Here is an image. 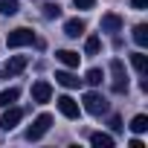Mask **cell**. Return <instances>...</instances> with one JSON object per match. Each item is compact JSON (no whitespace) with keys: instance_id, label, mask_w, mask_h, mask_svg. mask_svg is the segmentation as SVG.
Here are the masks:
<instances>
[{"instance_id":"1","label":"cell","mask_w":148,"mask_h":148,"mask_svg":"<svg viewBox=\"0 0 148 148\" xmlns=\"http://www.w3.org/2000/svg\"><path fill=\"white\" fill-rule=\"evenodd\" d=\"M110 73H113V93H128V73H125V64L119 58L110 61Z\"/></svg>"},{"instance_id":"17","label":"cell","mask_w":148,"mask_h":148,"mask_svg":"<svg viewBox=\"0 0 148 148\" xmlns=\"http://www.w3.org/2000/svg\"><path fill=\"white\" fill-rule=\"evenodd\" d=\"M131 131H134V134H145V131H148V116H142V113L134 116V119H131Z\"/></svg>"},{"instance_id":"12","label":"cell","mask_w":148,"mask_h":148,"mask_svg":"<svg viewBox=\"0 0 148 148\" xmlns=\"http://www.w3.org/2000/svg\"><path fill=\"white\" fill-rule=\"evenodd\" d=\"M55 82H58L61 87H79V84H82V79H79V76H73V73H67V70L55 73Z\"/></svg>"},{"instance_id":"2","label":"cell","mask_w":148,"mask_h":148,"mask_svg":"<svg viewBox=\"0 0 148 148\" xmlns=\"http://www.w3.org/2000/svg\"><path fill=\"white\" fill-rule=\"evenodd\" d=\"M32 41H35V32H32V29H26V26H21V29H12V32L6 35V44H9V49L26 47V44H32Z\"/></svg>"},{"instance_id":"13","label":"cell","mask_w":148,"mask_h":148,"mask_svg":"<svg viewBox=\"0 0 148 148\" xmlns=\"http://www.w3.org/2000/svg\"><path fill=\"white\" fill-rule=\"evenodd\" d=\"M18 96H21V90H18V87H9V90H3V93H0V108H9V105H15V102H18Z\"/></svg>"},{"instance_id":"16","label":"cell","mask_w":148,"mask_h":148,"mask_svg":"<svg viewBox=\"0 0 148 148\" xmlns=\"http://www.w3.org/2000/svg\"><path fill=\"white\" fill-rule=\"evenodd\" d=\"M134 41H136V47H145V44H148V26H145V23L134 26Z\"/></svg>"},{"instance_id":"3","label":"cell","mask_w":148,"mask_h":148,"mask_svg":"<svg viewBox=\"0 0 148 148\" xmlns=\"http://www.w3.org/2000/svg\"><path fill=\"white\" fill-rule=\"evenodd\" d=\"M84 110L93 116H102V113H108V99L99 93H84Z\"/></svg>"},{"instance_id":"24","label":"cell","mask_w":148,"mask_h":148,"mask_svg":"<svg viewBox=\"0 0 148 148\" xmlns=\"http://www.w3.org/2000/svg\"><path fill=\"white\" fill-rule=\"evenodd\" d=\"M131 6H134V9H145V6H148V0H131Z\"/></svg>"},{"instance_id":"4","label":"cell","mask_w":148,"mask_h":148,"mask_svg":"<svg viewBox=\"0 0 148 148\" xmlns=\"http://www.w3.org/2000/svg\"><path fill=\"white\" fill-rule=\"evenodd\" d=\"M49 125H52V116H49V113H41V116L32 122V128L26 131V139H41V136L49 131Z\"/></svg>"},{"instance_id":"7","label":"cell","mask_w":148,"mask_h":148,"mask_svg":"<svg viewBox=\"0 0 148 148\" xmlns=\"http://www.w3.org/2000/svg\"><path fill=\"white\" fill-rule=\"evenodd\" d=\"M58 110H61L67 119H79V102L70 99V96H58Z\"/></svg>"},{"instance_id":"14","label":"cell","mask_w":148,"mask_h":148,"mask_svg":"<svg viewBox=\"0 0 148 148\" xmlns=\"http://www.w3.org/2000/svg\"><path fill=\"white\" fill-rule=\"evenodd\" d=\"M90 142H93L96 148H110V145H113V136L99 131V134H90Z\"/></svg>"},{"instance_id":"22","label":"cell","mask_w":148,"mask_h":148,"mask_svg":"<svg viewBox=\"0 0 148 148\" xmlns=\"http://www.w3.org/2000/svg\"><path fill=\"white\" fill-rule=\"evenodd\" d=\"M73 3H76V9H93L96 0H73Z\"/></svg>"},{"instance_id":"18","label":"cell","mask_w":148,"mask_h":148,"mask_svg":"<svg viewBox=\"0 0 148 148\" xmlns=\"http://www.w3.org/2000/svg\"><path fill=\"white\" fill-rule=\"evenodd\" d=\"M99 49H102V41H99L96 35H90V38L84 41V52H87V55H99Z\"/></svg>"},{"instance_id":"20","label":"cell","mask_w":148,"mask_h":148,"mask_svg":"<svg viewBox=\"0 0 148 148\" xmlns=\"http://www.w3.org/2000/svg\"><path fill=\"white\" fill-rule=\"evenodd\" d=\"M18 0H0V12H3V15H15L18 12Z\"/></svg>"},{"instance_id":"23","label":"cell","mask_w":148,"mask_h":148,"mask_svg":"<svg viewBox=\"0 0 148 148\" xmlns=\"http://www.w3.org/2000/svg\"><path fill=\"white\" fill-rule=\"evenodd\" d=\"M110 128H113V131H122V119H119V116H110Z\"/></svg>"},{"instance_id":"19","label":"cell","mask_w":148,"mask_h":148,"mask_svg":"<svg viewBox=\"0 0 148 148\" xmlns=\"http://www.w3.org/2000/svg\"><path fill=\"white\" fill-rule=\"evenodd\" d=\"M102 79H105V76H102V70H96V67H93V70H87V76H84V82H87V84H93V87H96V84H102Z\"/></svg>"},{"instance_id":"21","label":"cell","mask_w":148,"mask_h":148,"mask_svg":"<svg viewBox=\"0 0 148 148\" xmlns=\"http://www.w3.org/2000/svg\"><path fill=\"white\" fill-rule=\"evenodd\" d=\"M58 15H61V6L58 3H47L44 6V18H58Z\"/></svg>"},{"instance_id":"11","label":"cell","mask_w":148,"mask_h":148,"mask_svg":"<svg viewBox=\"0 0 148 148\" xmlns=\"http://www.w3.org/2000/svg\"><path fill=\"white\" fill-rule=\"evenodd\" d=\"M55 58H58L64 67H79V58H82V55H79V52H73V49H58Z\"/></svg>"},{"instance_id":"9","label":"cell","mask_w":148,"mask_h":148,"mask_svg":"<svg viewBox=\"0 0 148 148\" xmlns=\"http://www.w3.org/2000/svg\"><path fill=\"white\" fill-rule=\"evenodd\" d=\"M119 29H122V18L119 15H113V12L102 15V32H119Z\"/></svg>"},{"instance_id":"15","label":"cell","mask_w":148,"mask_h":148,"mask_svg":"<svg viewBox=\"0 0 148 148\" xmlns=\"http://www.w3.org/2000/svg\"><path fill=\"white\" fill-rule=\"evenodd\" d=\"M131 64H134L136 73H145V70H148V55H145V52H134V55H131Z\"/></svg>"},{"instance_id":"8","label":"cell","mask_w":148,"mask_h":148,"mask_svg":"<svg viewBox=\"0 0 148 148\" xmlns=\"http://www.w3.org/2000/svg\"><path fill=\"white\" fill-rule=\"evenodd\" d=\"M84 29H87V23L82 18H73V21L64 23V35L67 38H79V35H84Z\"/></svg>"},{"instance_id":"6","label":"cell","mask_w":148,"mask_h":148,"mask_svg":"<svg viewBox=\"0 0 148 148\" xmlns=\"http://www.w3.org/2000/svg\"><path fill=\"white\" fill-rule=\"evenodd\" d=\"M49 99H52V87H49V82H35V84H32V102L44 105V102H49Z\"/></svg>"},{"instance_id":"10","label":"cell","mask_w":148,"mask_h":148,"mask_svg":"<svg viewBox=\"0 0 148 148\" xmlns=\"http://www.w3.org/2000/svg\"><path fill=\"white\" fill-rule=\"evenodd\" d=\"M26 64H29V58H26V55H12V58H9V64H6V76H18V73H21Z\"/></svg>"},{"instance_id":"5","label":"cell","mask_w":148,"mask_h":148,"mask_svg":"<svg viewBox=\"0 0 148 148\" xmlns=\"http://www.w3.org/2000/svg\"><path fill=\"white\" fill-rule=\"evenodd\" d=\"M21 119H23V110H21V108H12V105H9V108L3 110V116H0V128H3V131H12V128H15V125H18Z\"/></svg>"}]
</instances>
